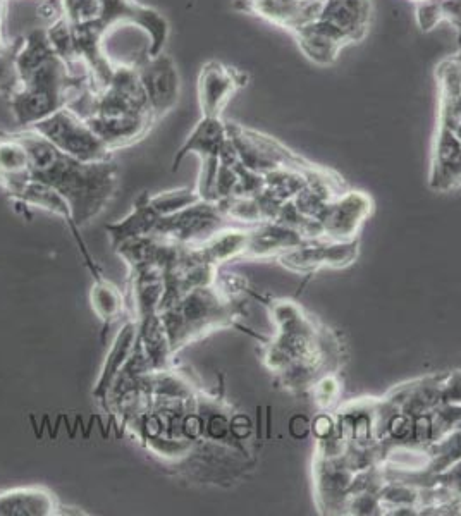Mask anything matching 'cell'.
<instances>
[{"instance_id": "obj_1", "label": "cell", "mask_w": 461, "mask_h": 516, "mask_svg": "<svg viewBox=\"0 0 461 516\" xmlns=\"http://www.w3.org/2000/svg\"><path fill=\"white\" fill-rule=\"evenodd\" d=\"M14 135L30 154L31 176L66 198L76 228H85L107 209L119 186L114 160L81 162L73 159L62 154L35 129H21Z\"/></svg>"}, {"instance_id": "obj_2", "label": "cell", "mask_w": 461, "mask_h": 516, "mask_svg": "<svg viewBox=\"0 0 461 516\" xmlns=\"http://www.w3.org/2000/svg\"><path fill=\"white\" fill-rule=\"evenodd\" d=\"M271 314L277 336L265 348V367L279 375L291 391L312 389L322 377L320 372L338 362L336 339L315 326L293 301H276Z\"/></svg>"}, {"instance_id": "obj_3", "label": "cell", "mask_w": 461, "mask_h": 516, "mask_svg": "<svg viewBox=\"0 0 461 516\" xmlns=\"http://www.w3.org/2000/svg\"><path fill=\"white\" fill-rule=\"evenodd\" d=\"M90 86L95 85L85 66L73 68L56 54L21 81L16 93L9 97V107L21 128H33L68 107Z\"/></svg>"}, {"instance_id": "obj_4", "label": "cell", "mask_w": 461, "mask_h": 516, "mask_svg": "<svg viewBox=\"0 0 461 516\" xmlns=\"http://www.w3.org/2000/svg\"><path fill=\"white\" fill-rule=\"evenodd\" d=\"M159 317L173 353L178 355L191 343L233 326L238 308L236 301L228 300L216 286H207L186 293L171 307L160 310Z\"/></svg>"}, {"instance_id": "obj_5", "label": "cell", "mask_w": 461, "mask_h": 516, "mask_svg": "<svg viewBox=\"0 0 461 516\" xmlns=\"http://www.w3.org/2000/svg\"><path fill=\"white\" fill-rule=\"evenodd\" d=\"M28 129H35L54 147L59 148L62 154L81 162L112 160L111 150L105 147L97 133L90 128V124L69 107H64Z\"/></svg>"}, {"instance_id": "obj_6", "label": "cell", "mask_w": 461, "mask_h": 516, "mask_svg": "<svg viewBox=\"0 0 461 516\" xmlns=\"http://www.w3.org/2000/svg\"><path fill=\"white\" fill-rule=\"evenodd\" d=\"M229 140L236 148V154L241 164L253 172L265 176L267 172L276 171L281 167L293 169H314V164L291 152L283 143L277 142L271 136L260 133L257 129L245 128L238 123H226Z\"/></svg>"}, {"instance_id": "obj_7", "label": "cell", "mask_w": 461, "mask_h": 516, "mask_svg": "<svg viewBox=\"0 0 461 516\" xmlns=\"http://www.w3.org/2000/svg\"><path fill=\"white\" fill-rule=\"evenodd\" d=\"M233 224L231 219L222 214L217 203L200 200L178 214L162 217L155 228L154 236L178 245L202 246L214 234L231 228Z\"/></svg>"}, {"instance_id": "obj_8", "label": "cell", "mask_w": 461, "mask_h": 516, "mask_svg": "<svg viewBox=\"0 0 461 516\" xmlns=\"http://www.w3.org/2000/svg\"><path fill=\"white\" fill-rule=\"evenodd\" d=\"M100 28L109 33L117 25L138 26L148 37L147 56H157L164 52L169 38V23L166 16L154 7L143 6L136 0H100Z\"/></svg>"}, {"instance_id": "obj_9", "label": "cell", "mask_w": 461, "mask_h": 516, "mask_svg": "<svg viewBox=\"0 0 461 516\" xmlns=\"http://www.w3.org/2000/svg\"><path fill=\"white\" fill-rule=\"evenodd\" d=\"M135 68L147 97L150 116L157 124L178 104L181 81L176 62L166 52H160L157 56L143 57Z\"/></svg>"}, {"instance_id": "obj_10", "label": "cell", "mask_w": 461, "mask_h": 516, "mask_svg": "<svg viewBox=\"0 0 461 516\" xmlns=\"http://www.w3.org/2000/svg\"><path fill=\"white\" fill-rule=\"evenodd\" d=\"M358 257V243L351 241H334L327 238L305 240L300 245L284 252L279 257L283 267L293 272H312L322 267L345 269Z\"/></svg>"}, {"instance_id": "obj_11", "label": "cell", "mask_w": 461, "mask_h": 516, "mask_svg": "<svg viewBox=\"0 0 461 516\" xmlns=\"http://www.w3.org/2000/svg\"><path fill=\"white\" fill-rule=\"evenodd\" d=\"M372 209L374 203L369 195L363 191H345L329 202L317 221L322 224L327 240L351 241L369 219Z\"/></svg>"}, {"instance_id": "obj_12", "label": "cell", "mask_w": 461, "mask_h": 516, "mask_svg": "<svg viewBox=\"0 0 461 516\" xmlns=\"http://www.w3.org/2000/svg\"><path fill=\"white\" fill-rule=\"evenodd\" d=\"M246 81L248 74L240 69L229 68L219 61L205 62L197 80L198 104L202 116L222 117L229 100L246 86Z\"/></svg>"}, {"instance_id": "obj_13", "label": "cell", "mask_w": 461, "mask_h": 516, "mask_svg": "<svg viewBox=\"0 0 461 516\" xmlns=\"http://www.w3.org/2000/svg\"><path fill=\"white\" fill-rule=\"evenodd\" d=\"M324 0H234V9L253 14L288 33L319 18Z\"/></svg>"}, {"instance_id": "obj_14", "label": "cell", "mask_w": 461, "mask_h": 516, "mask_svg": "<svg viewBox=\"0 0 461 516\" xmlns=\"http://www.w3.org/2000/svg\"><path fill=\"white\" fill-rule=\"evenodd\" d=\"M0 516H66V504L49 487H11L0 491Z\"/></svg>"}, {"instance_id": "obj_15", "label": "cell", "mask_w": 461, "mask_h": 516, "mask_svg": "<svg viewBox=\"0 0 461 516\" xmlns=\"http://www.w3.org/2000/svg\"><path fill=\"white\" fill-rule=\"evenodd\" d=\"M140 338V322L135 317H128L123 327L117 332L116 338L112 341L109 353L105 357L104 367L100 370L99 379L93 387V398L104 405L107 396L111 393L112 386L121 370L130 362L136 350Z\"/></svg>"}, {"instance_id": "obj_16", "label": "cell", "mask_w": 461, "mask_h": 516, "mask_svg": "<svg viewBox=\"0 0 461 516\" xmlns=\"http://www.w3.org/2000/svg\"><path fill=\"white\" fill-rule=\"evenodd\" d=\"M291 35L295 38L298 49L302 50L303 56L324 68L338 61L343 49L350 45L338 30H334L320 18L298 28Z\"/></svg>"}, {"instance_id": "obj_17", "label": "cell", "mask_w": 461, "mask_h": 516, "mask_svg": "<svg viewBox=\"0 0 461 516\" xmlns=\"http://www.w3.org/2000/svg\"><path fill=\"white\" fill-rule=\"evenodd\" d=\"M319 18L338 30L350 45L360 43L369 35L372 0H324Z\"/></svg>"}, {"instance_id": "obj_18", "label": "cell", "mask_w": 461, "mask_h": 516, "mask_svg": "<svg viewBox=\"0 0 461 516\" xmlns=\"http://www.w3.org/2000/svg\"><path fill=\"white\" fill-rule=\"evenodd\" d=\"M429 185L443 193L461 188V142L443 128L434 138Z\"/></svg>"}, {"instance_id": "obj_19", "label": "cell", "mask_w": 461, "mask_h": 516, "mask_svg": "<svg viewBox=\"0 0 461 516\" xmlns=\"http://www.w3.org/2000/svg\"><path fill=\"white\" fill-rule=\"evenodd\" d=\"M85 121L112 154L143 140L155 124L148 116H90Z\"/></svg>"}, {"instance_id": "obj_20", "label": "cell", "mask_w": 461, "mask_h": 516, "mask_svg": "<svg viewBox=\"0 0 461 516\" xmlns=\"http://www.w3.org/2000/svg\"><path fill=\"white\" fill-rule=\"evenodd\" d=\"M11 202L16 203L19 207H25V209H38L47 214L57 215L61 217L62 221L68 224V228L73 233L74 240L80 246L81 253L85 255L87 252V245L83 243L80 236V229L76 228V224L73 221V214L69 209V203L66 202V198L62 197L59 191L54 190L52 186L47 185L40 179L31 178L21 190L14 195L13 198H9Z\"/></svg>"}, {"instance_id": "obj_21", "label": "cell", "mask_w": 461, "mask_h": 516, "mask_svg": "<svg viewBox=\"0 0 461 516\" xmlns=\"http://www.w3.org/2000/svg\"><path fill=\"white\" fill-rule=\"evenodd\" d=\"M226 140H228V128L222 121V117L202 116L190 136L186 138V142L176 152L173 172L178 171L181 162L190 154L198 155L200 160L219 159Z\"/></svg>"}, {"instance_id": "obj_22", "label": "cell", "mask_w": 461, "mask_h": 516, "mask_svg": "<svg viewBox=\"0 0 461 516\" xmlns=\"http://www.w3.org/2000/svg\"><path fill=\"white\" fill-rule=\"evenodd\" d=\"M305 238L296 229L288 228L279 222H260L250 229L246 260H265L281 257L284 252L303 243Z\"/></svg>"}, {"instance_id": "obj_23", "label": "cell", "mask_w": 461, "mask_h": 516, "mask_svg": "<svg viewBox=\"0 0 461 516\" xmlns=\"http://www.w3.org/2000/svg\"><path fill=\"white\" fill-rule=\"evenodd\" d=\"M33 178L31 160L23 142L14 133H0V188L13 198Z\"/></svg>"}, {"instance_id": "obj_24", "label": "cell", "mask_w": 461, "mask_h": 516, "mask_svg": "<svg viewBox=\"0 0 461 516\" xmlns=\"http://www.w3.org/2000/svg\"><path fill=\"white\" fill-rule=\"evenodd\" d=\"M160 219L162 217L157 214V210L150 203V193L143 191L133 203L130 214L126 215L123 221L112 222L109 226H105V231L111 238L112 248H116L124 241L154 236Z\"/></svg>"}, {"instance_id": "obj_25", "label": "cell", "mask_w": 461, "mask_h": 516, "mask_svg": "<svg viewBox=\"0 0 461 516\" xmlns=\"http://www.w3.org/2000/svg\"><path fill=\"white\" fill-rule=\"evenodd\" d=\"M93 276L92 289H90V305H92L93 314L99 317L100 322L104 324L107 331L112 324H116L121 319L126 310H128V301L124 298L121 289L116 284L111 283L104 274L100 272L97 265H93L90 269Z\"/></svg>"}, {"instance_id": "obj_26", "label": "cell", "mask_w": 461, "mask_h": 516, "mask_svg": "<svg viewBox=\"0 0 461 516\" xmlns=\"http://www.w3.org/2000/svg\"><path fill=\"white\" fill-rule=\"evenodd\" d=\"M252 228H248V226L234 228V226H231V228L222 229L219 233L214 234L207 243H203L200 248L210 262L216 264L217 267L233 262V260H241L245 257L250 229Z\"/></svg>"}, {"instance_id": "obj_27", "label": "cell", "mask_w": 461, "mask_h": 516, "mask_svg": "<svg viewBox=\"0 0 461 516\" xmlns=\"http://www.w3.org/2000/svg\"><path fill=\"white\" fill-rule=\"evenodd\" d=\"M47 37H49L50 45L56 52L57 56L61 57L62 61L69 64V66H83L78 61L76 56V47H74V31L73 25L69 23L64 16H57L49 28H45Z\"/></svg>"}, {"instance_id": "obj_28", "label": "cell", "mask_w": 461, "mask_h": 516, "mask_svg": "<svg viewBox=\"0 0 461 516\" xmlns=\"http://www.w3.org/2000/svg\"><path fill=\"white\" fill-rule=\"evenodd\" d=\"M202 198L198 195L197 188H178V190L164 191L157 195H150V203L157 210L160 217L178 214L193 203L200 202Z\"/></svg>"}, {"instance_id": "obj_29", "label": "cell", "mask_w": 461, "mask_h": 516, "mask_svg": "<svg viewBox=\"0 0 461 516\" xmlns=\"http://www.w3.org/2000/svg\"><path fill=\"white\" fill-rule=\"evenodd\" d=\"M21 38L14 42H6L0 47V95L11 97L21 86L18 66H16V54H18Z\"/></svg>"}, {"instance_id": "obj_30", "label": "cell", "mask_w": 461, "mask_h": 516, "mask_svg": "<svg viewBox=\"0 0 461 516\" xmlns=\"http://www.w3.org/2000/svg\"><path fill=\"white\" fill-rule=\"evenodd\" d=\"M437 128H443L461 142V92L439 93Z\"/></svg>"}, {"instance_id": "obj_31", "label": "cell", "mask_w": 461, "mask_h": 516, "mask_svg": "<svg viewBox=\"0 0 461 516\" xmlns=\"http://www.w3.org/2000/svg\"><path fill=\"white\" fill-rule=\"evenodd\" d=\"M100 0H61V14L71 25H85L100 18Z\"/></svg>"}, {"instance_id": "obj_32", "label": "cell", "mask_w": 461, "mask_h": 516, "mask_svg": "<svg viewBox=\"0 0 461 516\" xmlns=\"http://www.w3.org/2000/svg\"><path fill=\"white\" fill-rule=\"evenodd\" d=\"M436 80L439 93L461 92V49L437 64Z\"/></svg>"}, {"instance_id": "obj_33", "label": "cell", "mask_w": 461, "mask_h": 516, "mask_svg": "<svg viewBox=\"0 0 461 516\" xmlns=\"http://www.w3.org/2000/svg\"><path fill=\"white\" fill-rule=\"evenodd\" d=\"M312 393H314L315 403L319 405L322 412H329L332 406L338 405L339 382L332 377L331 374L322 375L319 381L312 386Z\"/></svg>"}, {"instance_id": "obj_34", "label": "cell", "mask_w": 461, "mask_h": 516, "mask_svg": "<svg viewBox=\"0 0 461 516\" xmlns=\"http://www.w3.org/2000/svg\"><path fill=\"white\" fill-rule=\"evenodd\" d=\"M415 19L420 30L432 31L443 21L441 0H417L415 2Z\"/></svg>"}, {"instance_id": "obj_35", "label": "cell", "mask_w": 461, "mask_h": 516, "mask_svg": "<svg viewBox=\"0 0 461 516\" xmlns=\"http://www.w3.org/2000/svg\"><path fill=\"white\" fill-rule=\"evenodd\" d=\"M441 11H443V21H448L458 31L461 49V0H441Z\"/></svg>"}]
</instances>
